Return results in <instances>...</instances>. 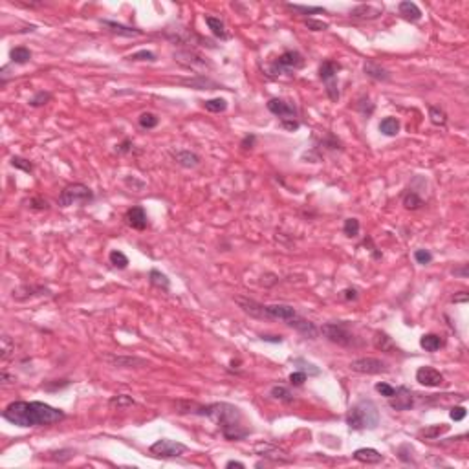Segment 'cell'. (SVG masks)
Returning a JSON list of instances; mask_svg holds the SVG:
<instances>
[{
	"instance_id": "obj_32",
	"label": "cell",
	"mask_w": 469,
	"mask_h": 469,
	"mask_svg": "<svg viewBox=\"0 0 469 469\" xmlns=\"http://www.w3.org/2000/svg\"><path fill=\"white\" fill-rule=\"evenodd\" d=\"M294 365L297 367V370L308 374V376H319V374H321V368L315 367L313 363H308L306 359H303V357H297V359H294Z\"/></svg>"
},
{
	"instance_id": "obj_38",
	"label": "cell",
	"mask_w": 469,
	"mask_h": 469,
	"mask_svg": "<svg viewBox=\"0 0 469 469\" xmlns=\"http://www.w3.org/2000/svg\"><path fill=\"white\" fill-rule=\"evenodd\" d=\"M138 121H140V127H142V129H147V130L158 127V123H159V119L156 118L153 112H143Z\"/></svg>"
},
{
	"instance_id": "obj_25",
	"label": "cell",
	"mask_w": 469,
	"mask_h": 469,
	"mask_svg": "<svg viewBox=\"0 0 469 469\" xmlns=\"http://www.w3.org/2000/svg\"><path fill=\"white\" fill-rule=\"evenodd\" d=\"M205 24L209 26V29L213 31V35H216V37H220L222 40H227L229 39V33H227L226 26H224V22H222L218 17H211V15H205Z\"/></svg>"
},
{
	"instance_id": "obj_18",
	"label": "cell",
	"mask_w": 469,
	"mask_h": 469,
	"mask_svg": "<svg viewBox=\"0 0 469 469\" xmlns=\"http://www.w3.org/2000/svg\"><path fill=\"white\" fill-rule=\"evenodd\" d=\"M381 13H383V9L378 6H372V4H359V6L350 9V17L363 18V20H372V18H378Z\"/></svg>"
},
{
	"instance_id": "obj_59",
	"label": "cell",
	"mask_w": 469,
	"mask_h": 469,
	"mask_svg": "<svg viewBox=\"0 0 469 469\" xmlns=\"http://www.w3.org/2000/svg\"><path fill=\"white\" fill-rule=\"evenodd\" d=\"M2 381H4V383H11V381H15V378H9L7 372H2Z\"/></svg>"
},
{
	"instance_id": "obj_33",
	"label": "cell",
	"mask_w": 469,
	"mask_h": 469,
	"mask_svg": "<svg viewBox=\"0 0 469 469\" xmlns=\"http://www.w3.org/2000/svg\"><path fill=\"white\" fill-rule=\"evenodd\" d=\"M108 260H110V264H112L114 268H118V270H125V268L129 266V257H127L123 251H119V249L110 251Z\"/></svg>"
},
{
	"instance_id": "obj_35",
	"label": "cell",
	"mask_w": 469,
	"mask_h": 469,
	"mask_svg": "<svg viewBox=\"0 0 469 469\" xmlns=\"http://www.w3.org/2000/svg\"><path fill=\"white\" fill-rule=\"evenodd\" d=\"M359 229H361V224H359L357 218H346L345 224H343V233L348 238H356L359 235Z\"/></svg>"
},
{
	"instance_id": "obj_39",
	"label": "cell",
	"mask_w": 469,
	"mask_h": 469,
	"mask_svg": "<svg viewBox=\"0 0 469 469\" xmlns=\"http://www.w3.org/2000/svg\"><path fill=\"white\" fill-rule=\"evenodd\" d=\"M0 352H2L0 357H2L4 361L13 356V352H15V343L11 341L9 335H2V348H0Z\"/></svg>"
},
{
	"instance_id": "obj_23",
	"label": "cell",
	"mask_w": 469,
	"mask_h": 469,
	"mask_svg": "<svg viewBox=\"0 0 469 469\" xmlns=\"http://www.w3.org/2000/svg\"><path fill=\"white\" fill-rule=\"evenodd\" d=\"M374 346L381 352H387V354H396V352H400V348L394 345L392 337H389L385 332H376V335H374Z\"/></svg>"
},
{
	"instance_id": "obj_48",
	"label": "cell",
	"mask_w": 469,
	"mask_h": 469,
	"mask_svg": "<svg viewBox=\"0 0 469 469\" xmlns=\"http://www.w3.org/2000/svg\"><path fill=\"white\" fill-rule=\"evenodd\" d=\"M290 383L294 385V387H301V385L306 381V374L301 372V370H295L294 374H290Z\"/></svg>"
},
{
	"instance_id": "obj_12",
	"label": "cell",
	"mask_w": 469,
	"mask_h": 469,
	"mask_svg": "<svg viewBox=\"0 0 469 469\" xmlns=\"http://www.w3.org/2000/svg\"><path fill=\"white\" fill-rule=\"evenodd\" d=\"M416 381L420 385H424V387L436 389V387H440L444 383V374L433 367H420L416 370Z\"/></svg>"
},
{
	"instance_id": "obj_56",
	"label": "cell",
	"mask_w": 469,
	"mask_h": 469,
	"mask_svg": "<svg viewBox=\"0 0 469 469\" xmlns=\"http://www.w3.org/2000/svg\"><path fill=\"white\" fill-rule=\"evenodd\" d=\"M451 301H453V303H468V301H469V294H466V292H460V294L455 295Z\"/></svg>"
},
{
	"instance_id": "obj_44",
	"label": "cell",
	"mask_w": 469,
	"mask_h": 469,
	"mask_svg": "<svg viewBox=\"0 0 469 469\" xmlns=\"http://www.w3.org/2000/svg\"><path fill=\"white\" fill-rule=\"evenodd\" d=\"M414 260L422 266H427L433 262V253H431L429 249H416L414 251Z\"/></svg>"
},
{
	"instance_id": "obj_27",
	"label": "cell",
	"mask_w": 469,
	"mask_h": 469,
	"mask_svg": "<svg viewBox=\"0 0 469 469\" xmlns=\"http://www.w3.org/2000/svg\"><path fill=\"white\" fill-rule=\"evenodd\" d=\"M379 132L383 134V136H389V138H392V136H396L398 132H400V121L396 118H392V116H389V118H385V119H381V123H379Z\"/></svg>"
},
{
	"instance_id": "obj_31",
	"label": "cell",
	"mask_w": 469,
	"mask_h": 469,
	"mask_svg": "<svg viewBox=\"0 0 469 469\" xmlns=\"http://www.w3.org/2000/svg\"><path fill=\"white\" fill-rule=\"evenodd\" d=\"M286 7L288 9H292V11L299 13V15H317V13H326V9L324 7H319V6H301V4H286Z\"/></svg>"
},
{
	"instance_id": "obj_4",
	"label": "cell",
	"mask_w": 469,
	"mask_h": 469,
	"mask_svg": "<svg viewBox=\"0 0 469 469\" xmlns=\"http://www.w3.org/2000/svg\"><path fill=\"white\" fill-rule=\"evenodd\" d=\"M94 200V192L85 183H70L59 194V205L70 207V205H86Z\"/></svg>"
},
{
	"instance_id": "obj_45",
	"label": "cell",
	"mask_w": 469,
	"mask_h": 469,
	"mask_svg": "<svg viewBox=\"0 0 469 469\" xmlns=\"http://www.w3.org/2000/svg\"><path fill=\"white\" fill-rule=\"evenodd\" d=\"M127 59H129V61H151L153 62V61H156V55L149 50H140V51H136V53L129 55Z\"/></svg>"
},
{
	"instance_id": "obj_2",
	"label": "cell",
	"mask_w": 469,
	"mask_h": 469,
	"mask_svg": "<svg viewBox=\"0 0 469 469\" xmlns=\"http://www.w3.org/2000/svg\"><path fill=\"white\" fill-rule=\"evenodd\" d=\"M192 414L196 416H205L209 418L211 422H215L220 429L222 436L226 440L238 442L244 440L246 436L249 435V429L244 424V414L242 411L231 403H211V405H205V407H194Z\"/></svg>"
},
{
	"instance_id": "obj_13",
	"label": "cell",
	"mask_w": 469,
	"mask_h": 469,
	"mask_svg": "<svg viewBox=\"0 0 469 469\" xmlns=\"http://www.w3.org/2000/svg\"><path fill=\"white\" fill-rule=\"evenodd\" d=\"M297 315V310L290 305H264V319H279V321H288Z\"/></svg>"
},
{
	"instance_id": "obj_29",
	"label": "cell",
	"mask_w": 469,
	"mask_h": 469,
	"mask_svg": "<svg viewBox=\"0 0 469 469\" xmlns=\"http://www.w3.org/2000/svg\"><path fill=\"white\" fill-rule=\"evenodd\" d=\"M424 205V200L418 196V192L416 191H407L405 194H403V207L405 209H409V211H416V209H420Z\"/></svg>"
},
{
	"instance_id": "obj_40",
	"label": "cell",
	"mask_w": 469,
	"mask_h": 469,
	"mask_svg": "<svg viewBox=\"0 0 469 469\" xmlns=\"http://www.w3.org/2000/svg\"><path fill=\"white\" fill-rule=\"evenodd\" d=\"M447 429H449V425L440 424V425H433V427H427V429H424L422 433H420V435L425 436V438H438L440 435L447 433Z\"/></svg>"
},
{
	"instance_id": "obj_28",
	"label": "cell",
	"mask_w": 469,
	"mask_h": 469,
	"mask_svg": "<svg viewBox=\"0 0 469 469\" xmlns=\"http://www.w3.org/2000/svg\"><path fill=\"white\" fill-rule=\"evenodd\" d=\"M9 59L15 64H28L31 61V51L28 48H24V46H17V48H13L9 51Z\"/></svg>"
},
{
	"instance_id": "obj_5",
	"label": "cell",
	"mask_w": 469,
	"mask_h": 469,
	"mask_svg": "<svg viewBox=\"0 0 469 469\" xmlns=\"http://www.w3.org/2000/svg\"><path fill=\"white\" fill-rule=\"evenodd\" d=\"M321 333L330 343L339 346H356V335L350 332L348 322H324L321 326Z\"/></svg>"
},
{
	"instance_id": "obj_16",
	"label": "cell",
	"mask_w": 469,
	"mask_h": 469,
	"mask_svg": "<svg viewBox=\"0 0 469 469\" xmlns=\"http://www.w3.org/2000/svg\"><path fill=\"white\" fill-rule=\"evenodd\" d=\"M107 361H110L112 367L118 368H143L149 365L147 359L136 356H107Z\"/></svg>"
},
{
	"instance_id": "obj_55",
	"label": "cell",
	"mask_w": 469,
	"mask_h": 469,
	"mask_svg": "<svg viewBox=\"0 0 469 469\" xmlns=\"http://www.w3.org/2000/svg\"><path fill=\"white\" fill-rule=\"evenodd\" d=\"M260 339L266 341V343H283L281 335H260Z\"/></svg>"
},
{
	"instance_id": "obj_21",
	"label": "cell",
	"mask_w": 469,
	"mask_h": 469,
	"mask_svg": "<svg viewBox=\"0 0 469 469\" xmlns=\"http://www.w3.org/2000/svg\"><path fill=\"white\" fill-rule=\"evenodd\" d=\"M398 11H400L401 17L405 18V20H409V22H418L420 18H422V9H420L414 2H411V0H403V2H400Z\"/></svg>"
},
{
	"instance_id": "obj_30",
	"label": "cell",
	"mask_w": 469,
	"mask_h": 469,
	"mask_svg": "<svg viewBox=\"0 0 469 469\" xmlns=\"http://www.w3.org/2000/svg\"><path fill=\"white\" fill-rule=\"evenodd\" d=\"M204 108L207 110V112H213V114L226 112V110H227V101L224 99V97H215V99H207V101H204Z\"/></svg>"
},
{
	"instance_id": "obj_20",
	"label": "cell",
	"mask_w": 469,
	"mask_h": 469,
	"mask_svg": "<svg viewBox=\"0 0 469 469\" xmlns=\"http://www.w3.org/2000/svg\"><path fill=\"white\" fill-rule=\"evenodd\" d=\"M352 457H354V460H357V462H361V464H379L383 460V455L379 451H376V449H372V447L356 449Z\"/></svg>"
},
{
	"instance_id": "obj_49",
	"label": "cell",
	"mask_w": 469,
	"mask_h": 469,
	"mask_svg": "<svg viewBox=\"0 0 469 469\" xmlns=\"http://www.w3.org/2000/svg\"><path fill=\"white\" fill-rule=\"evenodd\" d=\"M50 205H48V202L46 200H42V198H31L29 200V209H35V211H42V209H48Z\"/></svg>"
},
{
	"instance_id": "obj_7",
	"label": "cell",
	"mask_w": 469,
	"mask_h": 469,
	"mask_svg": "<svg viewBox=\"0 0 469 469\" xmlns=\"http://www.w3.org/2000/svg\"><path fill=\"white\" fill-rule=\"evenodd\" d=\"M341 70L339 62L332 61V59H326V61L321 62L319 66V79L326 85V94L332 101H337L339 99V90H337V85H335V79H337V72Z\"/></svg>"
},
{
	"instance_id": "obj_22",
	"label": "cell",
	"mask_w": 469,
	"mask_h": 469,
	"mask_svg": "<svg viewBox=\"0 0 469 469\" xmlns=\"http://www.w3.org/2000/svg\"><path fill=\"white\" fill-rule=\"evenodd\" d=\"M101 24L105 26V28L110 29L112 33H118V35H121V37H140V35H143L142 29L130 28V26H123V24L114 22V20H101Z\"/></svg>"
},
{
	"instance_id": "obj_10",
	"label": "cell",
	"mask_w": 469,
	"mask_h": 469,
	"mask_svg": "<svg viewBox=\"0 0 469 469\" xmlns=\"http://www.w3.org/2000/svg\"><path fill=\"white\" fill-rule=\"evenodd\" d=\"M268 110L273 114V116H277V118H281V121H288V119H295L297 118V107H295V103L292 101H286V99H279V97H273V99H270L268 101Z\"/></svg>"
},
{
	"instance_id": "obj_41",
	"label": "cell",
	"mask_w": 469,
	"mask_h": 469,
	"mask_svg": "<svg viewBox=\"0 0 469 469\" xmlns=\"http://www.w3.org/2000/svg\"><path fill=\"white\" fill-rule=\"evenodd\" d=\"M50 101H51V94H50V92L39 90L33 97H31V99H29V105L37 108V107H42V105H46V103H50Z\"/></svg>"
},
{
	"instance_id": "obj_43",
	"label": "cell",
	"mask_w": 469,
	"mask_h": 469,
	"mask_svg": "<svg viewBox=\"0 0 469 469\" xmlns=\"http://www.w3.org/2000/svg\"><path fill=\"white\" fill-rule=\"evenodd\" d=\"M134 403H136V401L127 394H119L110 400V405H112V407H132Z\"/></svg>"
},
{
	"instance_id": "obj_6",
	"label": "cell",
	"mask_w": 469,
	"mask_h": 469,
	"mask_svg": "<svg viewBox=\"0 0 469 469\" xmlns=\"http://www.w3.org/2000/svg\"><path fill=\"white\" fill-rule=\"evenodd\" d=\"M303 66H305V57L301 55L297 50H286L273 61V64L270 66V72L273 75L292 74L295 70H301Z\"/></svg>"
},
{
	"instance_id": "obj_15",
	"label": "cell",
	"mask_w": 469,
	"mask_h": 469,
	"mask_svg": "<svg viewBox=\"0 0 469 469\" xmlns=\"http://www.w3.org/2000/svg\"><path fill=\"white\" fill-rule=\"evenodd\" d=\"M286 324L292 326V328H295L297 332H301L303 335H306L308 339H315L317 333H319V330H317L315 324H313L312 321H308V319H305V317H301L299 313H297L295 317H292V319H288Z\"/></svg>"
},
{
	"instance_id": "obj_50",
	"label": "cell",
	"mask_w": 469,
	"mask_h": 469,
	"mask_svg": "<svg viewBox=\"0 0 469 469\" xmlns=\"http://www.w3.org/2000/svg\"><path fill=\"white\" fill-rule=\"evenodd\" d=\"M466 414H468V411L464 407H458V405H455V407L451 409V413H449V416H451V420H455V422H460V420L466 418Z\"/></svg>"
},
{
	"instance_id": "obj_14",
	"label": "cell",
	"mask_w": 469,
	"mask_h": 469,
	"mask_svg": "<svg viewBox=\"0 0 469 469\" xmlns=\"http://www.w3.org/2000/svg\"><path fill=\"white\" fill-rule=\"evenodd\" d=\"M125 220H127V224H129L132 229H138V231H143V229L149 226L147 213H145V209H143L142 205L130 207V209L127 211V215H125Z\"/></svg>"
},
{
	"instance_id": "obj_3",
	"label": "cell",
	"mask_w": 469,
	"mask_h": 469,
	"mask_svg": "<svg viewBox=\"0 0 469 469\" xmlns=\"http://www.w3.org/2000/svg\"><path fill=\"white\" fill-rule=\"evenodd\" d=\"M346 425L352 431L376 429L379 425L378 405L372 400H361L354 403L346 413Z\"/></svg>"
},
{
	"instance_id": "obj_57",
	"label": "cell",
	"mask_w": 469,
	"mask_h": 469,
	"mask_svg": "<svg viewBox=\"0 0 469 469\" xmlns=\"http://www.w3.org/2000/svg\"><path fill=\"white\" fill-rule=\"evenodd\" d=\"M453 275H462V277H468V266L464 264L462 268H455V270H453Z\"/></svg>"
},
{
	"instance_id": "obj_9",
	"label": "cell",
	"mask_w": 469,
	"mask_h": 469,
	"mask_svg": "<svg viewBox=\"0 0 469 469\" xmlns=\"http://www.w3.org/2000/svg\"><path fill=\"white\" fill-rule=\"evenodd\" d=\"M350 370H354V372H357V374H368V376H372V374L387 372L389 367H387V363L378 359V357H359V359L350 361Z\"/></svg>"
},
{
	"instance_id": "obj_37",
	"label": "cell",
	"mask_w": 469,
	"mask_h": 469,
	"mask_svg": "<svg viewBox=\"0 0 469 469\" xmlns=\"http://www.w3.org/2000/svg\"><path fill=\"white\" fill-rule=\"evenodd\" d=\"M183 83H187L189 86H192V88H196V90H205L207 86H211V88H216V83H213V81H209L207 77H204V75H200V77H196V79H189V81H183Z\"/></svg>"
},
{
	"instance_id": "obj_17",
	"label": "cell",
	"mask_w": 469,
	"mask_h": 469,
	"mask_svg": "<svg viewBox=\"0 0 469 469\" xmlns=\"http://www.w3.org/2000/svg\"><path fill=\"white\" fill-rule=\"evenodd\" d=\"M363 72H365L367 77H370V79H374V81H381V83H389L390 77H392L389 70H385L381 64H378V62H374V61L365 62V64H363Z\"/></svg>"
},
{
	"instance_id": "obj_53",
	"label": "cell",
	"mask_w": 469,
	"mask_h": 469,
	"mask_svg": "<svg viewBox=\"0 0 469 469\" xmlns=\"http://www.w3.org/2000/svg\"><path fill=\"white\" fill-rule=\"evenodd\" d=\"M343 297H345L346 301H357V290L356 288H346L345 292H343Z\"/></svg>"
},
{
	"instance_id": "obj_58",
	"label": "cell",
	"mask_w": 469,
	"mask_h": 469,
	"mask_svg": "<svg viewBox=\"0 0 469 469\" xmlns=\"http://www.w3.org/2000/svg\"><path fill=\"white\" fill-rule=\"evenodd\" d=\"M226 468H227V469H231V468H240V469H244L246 466H244L242 462H237V460H229V462L226 464Z\"/></svg>"
},
{
	"instance_id": "obj_19",
	"label": "cell",
	"mask_w": 469,
	"mask_h": 469,
	"mask_svg": "<svg viewBox=\"0 0 469 469\" xmlns=\"http://www.w3.org/2000/svg\"><path fill=\"white\" fill-rule=\"evenodd\" d=\"M172 156H174L176 163L183 167V169H194L202 161L200 156L196 153H191V151H176V153H172Z\"/></svg>"
},
{
	"instance_id": "obj_34",
	"label": "cell",
	"mask_w": 469,
	"mask_h": 469,
	"mask_svg": "<svg viewBox=\"0 0 469 469\" xmlns=\"http://www.w3.org/2000/svg\"><path fill=\"white\" fill-rule=\"evenodd\" d=\"M429 119L436 127H444L447 123V114L440 107H429Z\"/></svg>"
},
{
	"instance_id": "obj_54",
	"label": "cell",
	"mask_w": 469,
	"mask_h": 469,
	"mask_svg": "<svg viewBox=\"0 0 469 469\" xmlns=\"http://www.w3.org/2000/svg\"><path fill=\"white\" fill-rule=\"evenodd\" d=\"M283 127L286 130H297L301 125H299V121H297V119H288V121H283Z\"/></svg>"
},
{
	"instance_id": "obj_36",
	"label": "cell",
	"mask_w": 469,
	"mask_h": 469,
	"mask_svg": "<svg viewBox=\"0 0 469 469\" xmlns=\"http://www.w3.org/2000/svg\"><path fill=\"white\" fill-rule=\"evenodd\" d=\"M270 394H272V398H275V400H279V401H286V403H292V401H294V394H292L286 387H281V385H275Z\"/></svg>"
},
{
	"instance_id": "obj_8",
	"label": "cell",
	"mask_w": 469,
	"mask_h": 469,
	"mask_svg": "<svg viewBox=\"0 0 469 469\" xmlns=\"http://www.w3.org/2000/svg\"><path fill=\"white\" fill-rule=\"evenodd\" d=\"M185 451H187V447L183 446V444L174 442V440H167V438H161V440L154 442L153 446L149 447V453H151L153 457H158V458H178V457H183Z\"/></svg>"
},
{
	"instance_id": "obj_42",
	"label": "cell",
	"mask_w": 469,
	"mask_h": 469,
	"mask_svg": "<svg viewBox=\"0 0 469 469\" xmlns=\"http://www.w3.org/2000/svg\"><path fill=\"white\" fill-rule=\"evenodd\" d=\"M11 167L24 170V172H31V170H33V163H31L29 159L22 158V156H13V158H11Z\"/></svg>"
},
{
	"instance_id": "obj_26",
	"label": "cell",
	"mask_w": 469,
	"mask_h": 469,
	"mask_svg": "<svg viewBox=\"0 0 469 469\" xmlns=\"http://www.w3.org/2000/svg\"><path fill=\"white\" fill-rule=\"evenodd\" d=\"M149 283L153 284L154 288L163 290V292H169L170 290V281L165 273L158 272V270H151L149 272Z\"/></svg>"
},
{
	"instance_id": "obj_46",
	"label": "cell",
	"mask_w": 469,
	"mask_h": 469,
	"mask_svg": "<svg viewBox=\"0 0 469 469\" xmlns=\"http://www.w3.org/2000/svg\"><path fill=\"white\" fill-rule=\"evenodd\" d=\"M376 390H378V392H379L381 396H385V398L389 400V398H392V396H394L396 387H392V385L383 383V381H381V383H376Z\"/></svg>"
},
{
	"instance_id": "obj_1",
	"label": "cell",
	"mask_w": 469,
	"mask_h": 469,
	"mask_svg": "<svg viewBox=\"0 0 469 469\" xmlns=\"http://www.w3.org/2000/svg\"><path fill=\"white\" fill-rule=\"evenodd\" d=\"M2 418L17 427H44L64 420L66 414L44 401H13L4 409Z\"/></svg>"
},
{
	"instance_id": "obj_51",
	"label": "cell",
	"mask_w": 469,
	"mask_h": 469,
	"mask_svg": "<svg viewBox=\"0 0 469 469\" xmlns=\"http://www.w3.org/2000/svg\"><path fill=\"white\" fill-rule=\"evenodd\" d=\"M255 143H257V136L255 134H248L246 138H242V142H240V147L244 149V151H248V149H253Z\"/></svg>"
},
{
	"instance_id": "obj_47",
	"label": "cell",
	"mask_w": 469,
	"mask_h": 469,
	"mask_svg": "<svg viewBox=\"0 0 469 469\" xmlns=\"http://www.w3.org/2000/svg\"><path fill=\"white\" fill-rule=\"evenodd\" d=\"M306 28L312 29V31H324L328 29V22H322V20H315V18H308L305 20Z\"/></svg>"
},
{
	"instance_id": "obj_24",
	"label": "cell",
	"mask_w": 469,
	"mask_h": 469,
	"mask_svg": "<svg viewBox=\"0 0 469 469\" xmlns=\"http://www.w3.org/2000/svg\"><path fill=\"white\" fill-rule=\"evenodd\" d=\"M420 346L425 352H436L444 346V339H442L440 335H436V333H425V335L420 337Z\"/></svg>"
},
{
	"instance_id": "obj_11",
	"label": "cell",
	"mask_w": 469,
	"mask_h": 469,
	"mask_svg": "<svg viewBox=\"0 0 469 469\" xmlns=\"http://www.w3.org/2000/svg\"><path fill=\"white\" fill-rule=\"evenodd\" d=\"M389 405L394 411H409L414 405V394L413 390L407 387H398L392 398H389Z\"/></svg>"
},
{
	"instance_id": "obj_52",
	"label": "cell",
	"mask_w": 469,
	"mask_h": 469,
	"mask_svg": "<svg viewBox=\"0 0 469 469\" xmlns=\"http://www.w3.org/2000/svg\"><path fill=\"white\" fill-rule=\"evenodd\" d=\"M130 149H132V142H130V140H123V142H121L118 147H116V151H118L119 154H127Z\"/></svg>"
}]
</instances>
